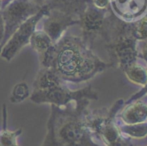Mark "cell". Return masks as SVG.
I'll list each match as a JSON object with an SVG mask.
<instances>
[{
  "instance_id": "8992f818",
  "label": "cell",
  "mask_w": 147,
  "mask_h": 146,
  "mask_svg": "<svg viewBox=\"0 0 147 146\" xmlns=\"http://www.w3.org/2000/svg\"><path fill=\"white\" fill-rule=\"evenodd\" d=\"M112 10L98 9L91 3H88L85 9L78 16L79 24L81 27V38L90 48L97 38H101L105 41L109 31L111 23Z\"/></svg>"
},
{
  "instance_id": "484cf974",
  "label": "cell",
  "mask_w": 147,
  "mask_h": 146,
  "mask_svg": "<svg viewBox=\"0 0 147 146\" xmlns=\"http://www.w3.org/2000/svg\"><path fill=\"white\" fill-rule=\"evenodd\" d=\"M0 52H1V48H0Z\"/></svg>"
},
{
  "instance_id": "52a82bcc",
  "label": "cell",
  "mask_w": 147,
  "mask_h": 146,
  "mask_svg": "<svg viewBox=\"0 0 147 146\" xmlns=\"http://www.w3.org/2000/svg\"><path fill=\"white\" fill-rule=\"evenodd\" d=\"M30 100L36 104L48 103L50 105H56L59 107H65L71 102H77L83 98L89 100H97L98 94L89 84L86 87L79 90H71L67 83L47 90L33 91L30 94Z\"/></svg>"
},
{
  "instance_id": "7a4b0ae2",
  "label": "cell",
  "mask_w": 147,
  "mask_h": 146,
  "mask_svg": "<svg viewBox=\"0 0 147 146\" xmlns=\"http://www.w3.org/2000/svg\"><path fill=\"white\" fill-rule=\"evenodd\" d=\"M90 100L69 103L65 107L51 105L46 135L41 146H102L95 141L86 126L84 114Z\"/></svg>"
},
{
  "instance_id": "44dd1931",
  "label": "cell",
  "mask_w": 147,
  "mask_h": 146,
  "mask_svg": "<svg viewBox=\"0 0 147 146\" xmlns=\"http://www.w3.org/2000/svg\"><path fill=\"white\" fill-rule=\"evenodd\" d=\"M4 31H5V26H4V20L2 17V14L0 12V48H1L2 41L4 38Z\"/></svg>"
},
{
  "instance_id": "9a60e30c",
  "label": "cell",
  "mask_w": 147,
  "mask_h": 146,
  "mask_svg": "<svg viewBox=\"0 0 147 146\" xmlns=\"http://www.w3.org/2000/svg\"><path fill=\"white\" fill-rule=\"evenodd\" d=\"M29 44L31 48L38 54V57L44 54L53 44H55L51 38L43 30H35L30 37Z\"/></svg>"
},
{
  "instance_id": "cb8c5ba5",
  "label": "cell",
  "mask_w": 147,
  "mask_h": 146,
  "mask_svg": "<svg viewBox=\"0 0 147 146\" xmlns=\"http://www.w3.org/2000/svg\"><path fill=\"white\" fill-rule=\"evenodd\" d=\"M144 16H145V18H146V19H147V11H146V13L144 14Z\"/></svg>"
},
{
  "instance_id": "7402d4cb",
  "label": "cell",
  "mask_w": 147,
  "mask_h": 146,
  "mask_svg": "<svg viewBox=\"0 0 147 146\" xmlns=\"http://www.w3.org/2000/svg\"><path fill=\"white\" fill-rule=\"evenodd\" d=\"M30 1H32L33 3H35L36 5L40 6V7H42L43 5H46L48 2L52 1V0H30Z\"/></svg>"
},
{
  "instance_id": "603a6c76",
  "label": "cell",
  "mask_w": 147,
  "mask_h": 146,
  "mask_svg": "<svg viewBox=\"0 0 147 146\" xmlns=\"http://www.w3.org/2000/svg\"><path fill=\"white\" fill-rule=\"evenodd\" d=\"M10 1H12V0H0V4L2 5V9H3V8L5 7V6L7 5Z\"/></svg>"
},
{
  "instance_id": "30bf717a",
  "label": "cell",
  "mask_w": 147,
  "mask_h": 146,
  "mask_svg": "<svg viewBox=\"0 0 147 146\" xmlns=\"http://www.w3.org/2000/svg\"><path fill=\"white\" fill-rule=\"evenodd\" d=\"M42 30L51 38L54 43L65 34L70 26L79 24L77 17L58 9H50L46 16L41 19Z\"/></svg>"
},
{
  "instance_id": "ffe728a7",
  "label": "cell",
  "mask_w": 147,
  "mask_h": 146,
  "mask_svg": "<svg viewBox=\"0 0 147 146\" xmlns=\"http://www.w3.org/2000/svg\"><path fill=\"white\" fill-rule=\"evenodd\" d=\"M138 53H139V58L143 59L147 64V39L142 41L141 49H140V51H138Z\"/></svg>"
},
{
  "instance_id": "ba28073f",
  "label": "cell",
  "mask_w": 147,
  "mask_h": 146,
  "mask_svg": "<svg viewBox=\"0 0 147 146\" xmlns=\"http://www.w3.org/2000/svg\"><path fill=\"white\" fill-rule=\"evenodd\" d=\"M41 9L40 6L36 5L30 0H12L1 10L2 17L4 20V38L2 41L1 48L7 42L12 34L17 30L21 24L37 13Z\"/></svg>"
},
{
  "instance_id": "ac0fdd59",
  "label": "cell",
  "mask_w": 147,
  "mask_h": 146,
  "mask_svg": "<svg viewBox=\"0 0 147 146\" xmlns=\"http://www.w3.org/2000/svg\"><path fill=\"white\" fill-rule=\"evenodd\" d=\"M91 4L98 9H108L110 7V0H90Z\"/></svg>"
},
{
  "instance_id": "5bb4252c",
  "label": "cell",
  "mask_w": 147,
  "mask_h": 146,
  "mask_svg": "<svg viewBox=\"0 0 147 146\" xmlns=\"http://www.w3.org/2000/svg\"><path fill=\"white\" fill-rule=\"evenodd\" d=\"M22 134V129L15 131L7 128V108L6 104L2 106V129L0 131V146H19L17 138Z\"/></svg>"
},
{
  "instance_id": "5b68a950",
  "label": "cell",
  "mask_w": 147,
  "mask_h": 146,
  "mask_svg": "<svg viewBox=\"0 0 147 146\" xmlns=\"http://www.w3.org/2000/svg\"><path fill=\"white\" fill-rule=\"evenodd\" d=\"M116 115L120 133L127 139H143L147 137V104L140 99L124 104Z\"/></svg>"
},
{
  "instance_id": "d4e9b609",
  "label": "cell",
  "mask_w": 147,
  "mask_h": 146,
  "mask_svg": "<svg viewBox=\"0 0 147 146\" xmlns=\"http://www.w3.org/2000/svg\"><path fill=\"white\" fill-rule=\"evenodd\" d=\"M130 146H133V145H130ZM143 146H147V145H143Z\"/></svg>"
},
{
  "instance_id": "2e32d148",
  "label": "cell",
  "mask_w": 147,
  "mask_h": 146,
  "mask_svg": "<svg viewBox=\"0 0 147 146\" xmlns=\"http://www.w3.org/2000/svg\"><path fill=\"white\" fill-rule=\"evenodd\" d=\"M123 72L132 83L140 86H145L147 84V67L141 65L138 61L125 68Z\"/></svg>"
},
{
  "instance_id": "277c9868",
  "label": "cell",
  "mask_w": 147,
  "mask_h": 146,
  "mask_svg": "<svg viewBox=\"0 0 147 146\" xmlns=\"http://www.w3.org/2000/svg\"><path fill=\"white\" fill-rule=\"evenodd\" d=\"M124 105V100L119 99L110 108L85 111L86 126L96 142L102 146H130V140L120 133L116 122V115Z\"/></svg>"
},
{
  "instance_id": "7c38bea8",
  "label": "cell",
  "mask_w": 147,
  "mask_h": 146,
  "mask_svg": "<svg viewBox=\"0 0 147 146\" xmlns=\"http://www.w3.org/2000/svg\"><path fill=\"white\" fill-rule=\"evenodd\" d=\"M58 73L51 67H41L38 73L35 76V79L32 83L33 91L38 90H47L56 86L66 84Z\"/></svg>"
},
{
  "instance_id": "8fae6325",
  "label": "cell",
  "mask_w": 147,
  "mask_h": 146,
  "mask_svg": "<svg viewBox=\"0 0 147 146\" xmlns=\"http://www.w3.org/2000/svg\"><path fill=\"white\" fill-rule=\"evenodd\" d=\"M112 12L125 21L139 19L147 11V0H110Z\"/></svg>"
},
{
  "instance_id": "9c48e42d",
  "label": "cell",
  "mask_w": 147,
  "mask_h": 146,
  "mask_svg": "<svg viewBox=\"0 0 147 146\" xmlns=\"http://www.w3.org/2000/svg\"><path fill=\"white\" fill-rule=\"evenodd\" d=\"M48 12V6L43 5L35 15H33L23 24H21L1 48L0 55L2 58L7 61H11L25 45L29 44L31 35L36 30L37 25L41 21V19L46 16Z\"/></svg>"
},
{
  "instance_id": "e0dca14e",
  "label": "cell",
  "mask_w": 147,
  "mask_h": 146,
  "mask_svg": "<svg viewBox=\"0 0 147 146\" xmlns=\"http://www.w3.org/2000/svg\"><path fill=\"white\" fill-rule=\"evenodd\" d=\"M30 96L29 86L26 82H19L13 87L9 100L11 103H20Z\"/></svg>"
},
{
  "instance_id": "d6986e66",
  "label": "cell",
  "mask_w": 147,
  "mask_h": 146,
  "mask_svg": "<svg viewBox=\"0 0 147 146\" xmlns=\"http://www.w3.org/2000/svg\"><path fill=\"white\" fill-rule=\"evenodd\" d=\"M145 95H147V84H146L145 86H143V88H142V89L140 90L139 92H137V93H135L134 95H132L131 97H130L129 99L127 100V101H124V104L130 103V102L134 101V100L140 99V98L144 97Z\"/></svg>"
},
{
  "instance_id": "6da1fadb",
  "label": "cell",
  "mask_w": 147,
  "mask_h": 146,
  "mask_svg": "<svg viewBox=\"0 0 147 146\" xmlns=\"http://www.w3.org/2000/svg\"><path fill=\"white\" fill-rule=\"evenodd\" d=\"M110 67L115 66L101 60L80 36L65 33L55 43L51 68L67 83L88 81Z\"/></svg>"
},
{
  "instance_id": "4fadbf2b",
  "label": "cell",
  "mask_w": 147,
  "mask_h": 146,
  "mask_svg": "<svg viewBox=\"0 0 147 146\" xmlns=\"http://www.w3.org/2000/svg\"><path fill=\"white\" fill-rule=\"evenodd\" d=\"M88 3H91L90 0H52L47 6L49 9H58L78 18Z\"/></svg>"
},
{
  "instance_id": "3957f363",
  "label": "cell",
  "mask_w": 147,
  "mask_h": 146,
  "mask_svg": "<svg viewBox=\"0 0 147 146\" xmlns=\"http://www.w3.org/2000/svg\"><path fill=\"white\" fill-rule=\"evenodd\" d=\"M103 42L111 63L122 71L138 61V41L132 32V22L120 19L113 12L108 34Z\"/></svg>"
}]
</instances>
